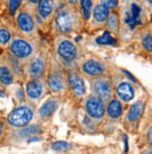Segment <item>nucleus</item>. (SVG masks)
Here are the masks:
<instances>
[{
  "instance_id": "7",
  "label": "nucleus",
  "mask_w": 152,
  "mask_h": 154,
  "mask_svg": "<svg viewBox=\"0 0 152 154\" xmlns=\"http://www.w3.org/2000/svg\"><path fill=\"white\" fill-rule=\"evenodd\" d=\"M45 79L48 89L52 94H58L65 91L67 82L65 79L64 71H62L56 60L50 61L47 74L45 76Z\"/></svg>"
},
{
  "instance_id": "36",
  "label": "nucleus",
  "mask_w": 152,
  "mask_h": 154,
  "mask_svg": "<svg viewBox=\"0 0 152 154\" xmlns=\"http://www.w3.org/2000/svg\"><path fill=\"white\" fill-rule=\"evenodd\" d=\"M0 97H2V98L6 97V94H5L4 91L2 90V88H1V87H0Z\"/></svg>"
},
{
  "instance_id": "37",
  "label": "nucleus",
  "mask_w": 152,
  "mask_h": 154,
  "mask_svg": "<svg viewBox=\"0 0 152 154\" xmlns=\"http://www.w3.org/2000/svg\"><path fill=\"white\" fill-rule=\"evenodd\" d=\"M148 29H149V31H150V33L152 35V21H150V23L148 24Z\"/></svg>"
},
{
  "instance_id": "3",
  "label": "nucleus",
  "mask_w": 152,
  "mask_h": 154,
  "mask_svg": "<svg viewBox=\"0 0 152 154\" xmlns=\"http://www.w3.org/2000/svg\"><path fill=\"white\" fill-rule=\"evenodd\" d=\"M39 51L38 38H31L23 35H14V38L8 48V52L20 60L23 65L33 59Z\"/></svg>"
},
{
  "instance_id": "4",
  "label": "nucleus",
  "mask_w": 152,
  "mask_h": 154,
  "mask_svg": "<svg viewBox=\"0 0 152 154\" xmlns=\"http://www.w3.org/2000/svg\"><path fill=\"white\" fill-rule=\"evenodd\" d=\"M35 116V105L31 102H22L15 106L6 117V123L11 129H20L31 124Z\"/></svg>"
},
{
  "instance_id": "14",
  "label": "nucleus",
  "mask_w": 152,
  "mask_h": 154,
  "mask_svg": "<svg viewBox=\"0 0 152 154\" xmlns=\"http://www.w3.org/2000/svg\"><path fill=\"white\" fill-rule=\"evenodd\" d=\"M60 100L56 97H50L44 102L38 109L37 115L40 120L46 121L53 115L59 107Z\"/></svg>"
},
{
  "instance_id": "30",
  "label": "nucleus",
  "mask_w": 152,
  "mask_h": 154,
  "mask_svg": "<svg viewBox=\"0 0 152 154\" xmlns=\"http://www.w3.org/2000/svg\"><path fill=\"white\" fill-rule=\"evenodd\" d=\"M71 148V145L65 141H56L51 145V149L54 151H65Z\"/></svg>"
},
{
  "instance_id": "25",
  "label": "nucleus",
  "mask_w": 152,
  "mask_h": 154,
  "mask_svg": "<svg viewBox=\"0 0 152 154\" xmlns=\"http://www.w3.org/2000/svg\"><path fill=\"white\" fill-rule=\"evenodd\" d=\"M13 38L14 35L10 28L0 25V47L8 49Z\"/></svg>"
},
{
  "instance_id": "12",
  "label": "nucleus",
  "mask_w": 152,
  "mask_h": 154,
  "mask_svg": "<svg viewBox=\"0 0 152 154\" xmlns=\"http://www.w3.org/2000/svg\"><path fill=\"white\" fill-rule=\"evenodd\" d=\"M85 108L90 118L95 121H100L103 119L106 111L105 101L96 95H92L87 98L85 102Z\"/></svg>"
},
{
  "instance_id": "8",
  "label": "nucleus",
  "mask_w": 152,
  "mask_h": 154,
  "mask_svg": "<svg viewBox=\"0 0 152 154\" xmlns=\"http://www.w3.org/2000/svg\"><path fill=\"white\" fill-rule=\"evenodd\" d=\"M49 67L48 54L46 51H38L33 59L24 65V77L26 79L45 78Z\"/></svg>"
},
{
  "instance_id": "33",
  "label": "nucleus",
  "mask_w": 152,
  "mask_h": 154,
  "mask_svg": "<svg viewBox=\"0 0 152 154\" xmlns=\"http://www.w3.org/2000/svg\"><path fill=\"white\" fill-rule=\"evenodd\" d=\"M41 0H24V4L27 5V6H30L32 8H35Z\"/></svg>"
},
{
  "instance_id": "16",
  "label": "nucleus",
  "mask_w": 152,
  "mask_h": 154,
  "mask_svg": "<svg viewBox=\"0 0 152 154\" xmlns=\"http://www.w3.org/2000/svg\"><path fill=\"white\" fill-rule=\"evenodd\" d=\"M116 94H117L118 99H120L122 103H129L135 98V90L129 81H121L117 86Z\"/></svg>"
},
{
  "instance_id": "24",
  "label": "nucleus",
  "mask_w": 152,
  "mask_h": 154,
  "mask_svg": "<svg viewBox=\"0 0 152 154\" xmlns=\"http://www.w3.org/2000/svg\"><path fill=\"white\" fill-rule=\"evenodd\" d=\"M105 26L106 27V30H108L112 34L117 35L119 33L120 27V14L118 11H111Z\"/></svg>"
},
{
  "instance_id": "9",
  "label": "nucleus",
  "mask_w": 152,
  "mask_h": 154,
  "mask_svg": "<svg viewBox=\"0 0 152 154\" xmlns=\"http://www.w3.org/2000/svg\"><path fill=\"white\" fill-rule=\"evenodd\" d=\"M61 2V0H41L35 8V16L38 25L50 24Z\"/></svg>"
},
{
  "instance_id": "22",
  "label": "nucleus",
  "mask_w": 152,
  "mask_h": 154,
  "mask_svg": "<svg viewBox=\"0 0 152 154\" xmlns=\"http://www.w3.org/2000/svg\"><path fill=\"white\" fill-rule=\"evenodd\" d=\"M5 60L7 61L8 66L11 67L12 71L14 72V74L16 75L17 78L24 77V66L20 60H18L17 58L12 56L11 53L7 54Z\"/></svg>"
},
{
  "instance_id": "15",
  "label": "nucleus",
  "mask_w": 152,
  "mask_h": 154,
  "mask_svg": "<svg viewBox=\"0 0 152 154\" xmlns=\"http://www.w3.org/2000/svg\"><path fill=\"white\" fill-rule=\"evenodd\" d=\"M66 82H67L68 86L70 87V89L72 90V92L75 94V95H77L78 97H81L85 94L86 87H85L84 80L78 74L71 71L67 75Z\"/></svg>"
},
{
  "instance_id": "6",
  "label": "nucleus",
  "mask_w": 152,
  "mask_h": 154,
  "mask_svg": "<svg viewBox=\"0 0 152 154\" xmlns=\"http://www.w3.org/2000/svg\"><path fill=\"white\" fill-rule=\"evenodd\" d=\"M55 54L58 60L65 66L74 63L78 58V48L65 35H58L55 38Z\"/></svg>"
},
{
  "instance_id": "2",
  "label": "nucleus",
  "mask_w": 152,
  "mask_h": 154,
  "mask_svg": "<svg viewBox=\"0 0 152 154\" xmlns=\"http://www.w3.org/2000/svg\"><path fill=\"white\" fill-rule=\"evenodd\" d=\"M118 11L120 24L130 30H135L149 23L152 15L142 0H120Z\"/></svg>"
},
{
  "instance_id": "20",
  "label": "nucleus",
  "mask_w": 152,
  "mask_h": 154,
  "mask_svg": "<svg viewBox=\"0 0 152 154\" xmlns=\"http://www.w3.org/2000/svg\"><path fill=\"white\" fill-rule=\"evenodd\" d=\"M97 0H79L78 10L85 24L89 23Z\"/></svg>"
},
{
  "instance_id": "31",
  "label": "nucleus",
  "mask_w": 152,
  "mask_h": 154,
  "mask_svg": "<svg viewBox=\"0 0 152 154\" xmlns=\"http://www.w3.org/2000/svg\"><path fill=\"white\" fill-rule=\"evenodd\" d=\"M6 130H7V123H6V120L4 118L0 115V142H1L6 134Z\"/></svg>"
},
{
  "instance_id": "38",
  "label": "nucleus",
  "mask_w": 152,
  "mask_h": 154,
  "mask_svg": "<svg viewBox=\"0 0 152 154\" xmlns=\"http://www.w3.org/2000/svg\"><path fill=\"white\" fill-rule=\"evenodd\" d=\"M146 152H147V153H152V149H148V150H147Z\"/></svg>"
},
{
  "instance_id": "5",
  "label": "nucleus",
  "mask_w": 152,
  "mask_h": 154,
  "mask_svg": "<svg viewBox=\"0 0 152 154\" xmlns=\"http://www.w3.org/2000/svg\"><path fill=\"white\" fill-rule=\"evenodd\" d=\"M14 23L21 35L31 38H38V25L35 16V8L24 4L15 15Z\"/></svg>"
},
{
  "instance_id": "28",
  "label": "nucleus",
  "mask_w": 152,
  "mask_h": 154,
  "mask_svg": "<svg viewBox=\"0 0 152 154\" xmlns=\"http://www.w3.org/2000/svg\"><path fill=\"white\" fill-rule=\"evenodd\" d=\"M111 34L112 33H110L108 30L105 31L101 37H98L96 38V42L98 44H101V45H115L116 40L112 37Z\"/></svg>"
},
{
  "instance_id": "35",
  "label": "nucleus",
  "mask_w": 152,
  "mask_h": 154,
  "mask_svg": "<svg viewBox=\"0 0 152 154\" xmlns=\"http://www.w3.org/2000/svg\"><path fill=\"white\" fill-rule=\"evenodd\" d=\"M147 142L148 144L152 145V126L148 129L147 131Z\"/></svg>"
},
{
  "instance_id": "29",
  "label": "nucleus",
  "mask_w": 152,
  "mask_h": 154,
  "mask_svg": "<svg viewBox=\"0 0 152 154\" xmlns=\"http://www.w3.org/2000/svg\"><path fill=\"white\" fill-rule=\"evenodd\" d=\"M97 2H99L105 7H107L111 11H116L119 10L120 0H97Z\"/></svg>"
},
{
  "instance_id": "11",
  "label": "nucleus",
  "mask_w": 152,
  "mask_h": 154,
  "mask_svg": "<svg viewBox=\"0 0 152 154\" xmlns=\"http://www.w3.org/2000/svg\"><path fill=\"white\" fill-rule=\"evenodd\" d=\"M92 90L94 93V95L101 98L105 102H109L113 97L114 90L112 82L106 77L102 76L94 79L92 81Z\"/></svg>"
},
{
  "instance_id": "18",
  "label": "nucleus",
  "mask_w": 152,
  "mask_h": 154,
  "mask_svg": "<svg viewBox=\"0 0 152 154\" xmlns=\"http://www.w3.org/2000/svg\"><path fill=\"white\" fill-rule=\"evenodd\" d=\"M16 79V75L7 61L5 59L0 61V84L4 87H10L15 83Z\"/></svg>"
},
{
  "instance_id": "13",
  "label": "nucleus",
  "mask_w": 152,
  "mask_h": 154,
  "mask_svg": "<svg viewBox=\"0 0 152 154\" xmlns=\"http://www.w3.org/2000/svg\"><path fill=\"white\" fill-rule=\"evenodd\" d=\"M110 13H111V11L108 8L99 2H96L89 23L92 24V26L97 27V28L103 27L105 25L106 21L108 19Z\"/></svg>"
},
{
  "instance_id": "19",
  "label": "nucleus",
  "mask_w": 152,
  "mask_h": 154,
  "mask_svg": "<svg viewBox=\"0 0 152 154\" xmlns=\"http://www.w3.org/2000/svg\"><path fill=\"white\" fill-rule=\"evenodd\" d=\"M82 71L84 74L89 77L97 78L104 76L106 69L105 66L101 63L94 60H89L82 65Z\"/></svg>"
},
{
  "instance_id": "21",
  "label": "nucleus",
  "mask_w": 152,
  "mask_h": 154,
  "mask_svg": "<svg viewBox=\"0 0 152 154\" xmlns=\"http://www.w3.org/2000/svg\"><path fill=\"white\" fill-rule=\"evenodd\" d=\"M122 112H123L122 102L120 99L112 98L106 107V114L108 116V118L111 120H117L122 115Z\"/></svg>"
},
{
  "instance_id": "32",
  "label": "nucleus",
  "mask_w": 152,
  "mask_h": 154,
  "mask_svg": "<svg viewBox=\"0 0 152 154\" xmlns=\"http://www.w3.org/2000/svg\"><path fill=\"white\" fill-rule=\"evenodd\" d=\"M61 1L66 5L72 6L75 8H78V5H79V0H61Z\"/></svg>"
},
{
  "instance_id": "17",
  "label": "nucleus",
  "mask_w": 152,
  "mask_h": 154,
  "mask_svg": "<svg viewBox=\"0 0 152 154\" xmlns=\"http://www.w3.org/2000/svg\"><path fill=\"white\" fill-rule=\"evenodd\" d=\"M41 130V126L38 124H29L23 128L16 129L13 137L17 140H29L34 137H37Z\"/></svg>"
},
{
  "instance_id": "23",
  "label": "nucleus",
  "mask_w": 152,
  "mask_h": 154,
  "mask_svg": "<svg viewBox=\"0 0 152 154\" xmlns=\"http://www.w3.org/2000/svg\"><path fill=\"white\" fill-rule=\"evenodd\" d=\"M144 103L142 101H137L135 103H133L130 109L127 113L126 120L128 122H136L139 118L142 116L143 111H144Z\"/></svg>"
},
{
  "instance_id": "26",
  "label": "nucleus",
  "mask_w": 152,
  "mask_h": 154,
  "mask_svg": "<svg viewBox=\"0 0 152 154\" xmlns=\"http://www.w3.org/2000/svg\"><path fill=\"white\" fill-rule=\"evenodd\" d=\"M7 11L11 18L14 19L15 15L24 5V0H6Z\"/></svg>"
},
{
  "instance_id": "34",
  "label": "nucleus",
  "mask_w": 152,
  "mask_h": 154,
  "mask_svg": "<svg viewBox=\"0 0 152 154\" xmlns=\"http://www.w3.org/2000/svg\"><path fill=\"white\" fill-rule=\"evenodd\" d=\"M147 10L152 13V0H142Z\"/></svg>"
},
{
  "instance_id": "1",
  "label": "nucleus",
  "mask_w": 152,
  "mask_h": 154,
  "mask_svg": "<svg viewBox=\"0 0 152 154\" xmlns=\"http://www.w3.org/2000/svg\"><path fill=\"white\" fill-rule=\"evenodd\" d=\"M50 24L56 34L66 35L78 31L85 23L78 8L61 2Z\"/></svg>"
},
{
  "instance_id": "27",
  "label": "nucleus",
  "mask_w": 152,
  "mask_h": 154,
  "mask_svg": "<svg viewBox=\"0 0 152 154\" xmlns=\"http://www.w3.org/2000/svg\"><path fill=\"white\" fill-rule=\"evenodd\" d=\"M140 42L145 51L147 52H152V35L149 29H147L143 32L140 38Z\"/></svg>"
},
{
  "instance_id": "10",
  "label": "nucleus",
  "mask_w": 152,
  "mask_h": 154,
  "mask_svg": "<svg viewBox=\"0 0 152 154\" xmlns=\"http://www.w3.org/2000/svg\"><path fill=\"white\" fill-rule=\"evenodd\" d=\"M45 78L37 79H26L24 84V95L27 98V101L32 104H38L42 97L45 95L47 91V83Z\"/></svg>"
}]
</instances>
